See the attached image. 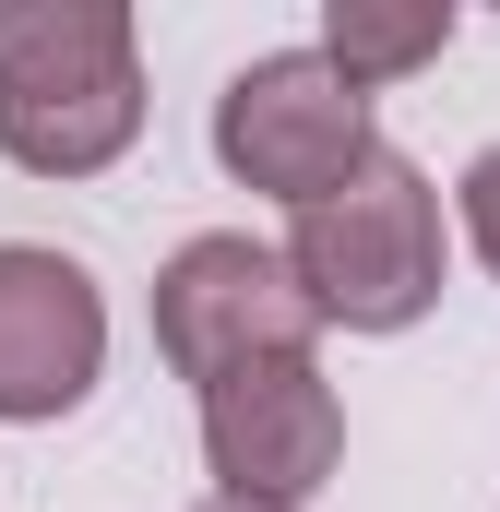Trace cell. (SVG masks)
<instances>
[{
    "label": "cell",
    "instance_id": "1",
    "mask_svg": "<svg viewBox=\"0 0 500 512\" xmlns=\"http://www.w3.org/2000/svg\"><path fill=\"white\" fill-rule=\"evenodd\" d=\"M143 143L131 0H0V155L24 179H96Z\"/></svg>",
    "mask_w": 500,
    "mask_h": 512
},
{
    "label": "cell",
    "instance_id": "2",
    "mask_svg": "<svg viewBox=\"0 0 500 512\" xmlns=\"http://www.w3.org/2000/svg\"><path fill=\"white\" fill-rule=\"evenodd\" d=\"M286 274L310 298V322H346V334H417L441 310V262H453V227H441V191L381 143L346 191H322L310 215H286Z\"/></svg>",
    "mask_w": 500,
    "mask_h": 512
},
{
    "label": "cell",
    "instance_id": "3",
    "mask_svg": "<svg viewBox=\"0 0 500 512\" xmlns=\"http://www.w3.org/2000/svg\"><path fill=\"white\" fill-rule=\"evenodd\" d=\"M370 155H381V120H370L358 84L322 72V48H262L215 96V167L239 191H262V203H286V215H310L322 191H346Z\"/></svg>",
    "mask_w": 500,
    "mask_h": 512
},
{
    "label": "cell",
    "instance_id": "4",
    "mask_svg": "<svg viewBox=\"0 0 500 512\" xmlns=\"http://www.w3.org/2000/svg\"><path fill=\"white\" fill-rule=\"evenodd\" d=\"M310 346H322V322H310L298 274L250 227H203V239H179L155 262V358L191 393L250 370V358H310Z\"/></svg>",
    "mask_w": 500,
    "mask_h": 512
},
{
    "label": "cell",
    "instance_id": "5",
    "mask_svg": "<svg viewBox=\"0 0 500 512\" xmlns=\"http://www.w3.org/2000/svg\"><path fill=\"white\" fill-rule=\"evenodd\" d=\"M203 465H215V501H322L346 465V393L322 382V358H250L203 382Z\"/></svg>",
    "mask_w": 500,
    "mask_h": 512
},
{
    "label": "cell",
    "instance_id": "6",
    "mask_svg": "<svg viewBox=\"0 0 500 512\" xmlns=\"http://www.w3.org/2000/svg\"><path fill=\"white\" fill-rule=\"evenodd\" d=\"M108 382V286L48 239H0V429H48Z\"/></svg>",
    "mask_w": 500,
    "mask_h": 512
},
{
    "label": "cell",
    "instance_id": "7",
    "mask_svg": "<svg viewBox=\"0 0 500 512\" xmlns=\"http://www.w3.org/2000/svg\"><path fill=\"white\" fill-rule=\"evenodd\" d=\"M453 0H322V72L334 84H358V96H381V84H405V72H429L441 48H453Z\"/></svg>",
    "mask_w": 500,
    "mask_h": 512
},
{
    "label": "cell",
    "instance_id": "8",
    "mask_svg": "<svg viewBox=\"0 0 500 512\" xmlns=\"http://www.w3.org/2000/svg\"><path fill=\"white\" fill-rule=\"evenodd\" d=\"M453 215H465V251L489 262V286H500V143H477V155H465V179H453Z\"/></svg>",
    "mask_w": 500,
    "mask_h": 512
},
{
    "label": "cell",
    "instance_id": "9",
    "mask_svg": "<svg viewBox=\"0 0 500 512\" xmlns=\"http://www.w3.org/2000/svg\"><path fill=\"white\" fill-rule=\"evenodd\" d=\"M191 512H262V501H215V489H203V501H191Z\"/></svg>",
    "mask_w": 500,
    "mask_h": 512
}]
</instances>
